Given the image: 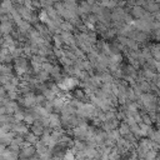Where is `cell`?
Wrapping results in <instances>:
<instances>
[{
	"label": "cell",
	"mask_w": 160,
	"mask_h": 160,
	"mask_svg": "<svg viewBox=\"0 0 160 160\" xmlns=\"http://www.w3.org/2000/svg\"><path fill=\"white\" fill-rule=\"evenodd\" d=\"M35 154H36L35 145H28L20 150V159H31Z\"/></svg>",
	"instance_id": "cell-1"
},
{
	"label": "cell",
	"mask_w": 160,
	"mask_h": 160,
	"mask_svg": "<svg viewBox=\"0 0 160 160\" xmlns=\"http://www.w3.org/2000/svg\"><path fill=\"white\" fill-rule=\"evenodd\" d=\"M15 134H20V135H26L29 132V125L20 121V122H14L12 124V129H11Z\"/></svg>",
	"instance_id": "cell-2"
},
{
	"label": "cell",
	"mask_w": 160,
	"mask_h": 160,
	"mask_svg": "<svg viewBox=\"0 0 160 160\" xmlns=\"http://www.w3.org/2000/svg\"><path fill=\"white\" fill-rule=\"evenodd\" d=\"M144 8H145V10H148L151 14H155V12L160 11V4L154 1V0H146V4H145Z\"/></svg>",
	"instance_id": "cell-3"
},
{
	"label": "cell",
	"mask_w": 160,
	"mask_h": 160,
	"mask_svg": "<svg viewBox=\"0 0 160 160\" xmlns=\"http://www.w3.org/2000/svg\"><path fill=\"white\" fill-rule=\"evenodd\" d=\"M145 8L144 6H140V5H135L132 8H130V14L132 15V18L135 19H140L142 18V15L145 14Z\"/></svg>",
	"instance_id": "cell-4"
},
{
	"label": "cell",
	"mask_w": 160,
	"mask_h": 160,
	"mask_svg": "<svg viewBox=\"0 0 160 160\" xmlns=\"http://www.w3.org/2000/svg\"><path fill=\"white\" fill-rule=\"evenodd\" d=\"M5 106H6L8 114H14L15 111L20 110V108H19V104H18L15 100H11V99H9V100H8V102L5 104Z\"/></svg>",
	"instance_id": "cell-5"
},
{
	"label": "cell",
	"mask_w": 160,
	"mask_h": 160,
	"mask_svg": "<svg viewBox=\"0 0 160 160\" xmlns=\"http://www.w3.org/2000/svg\"><path fill=\"white\" fill-rule=\"evenodd\" d=\"M12 30H14L12 20L6 21V22H1V32H2V36H4V35H9V34H11Z\"/></svg>",
	"instance_id": "cell-6"
},
{
	"label": "cell",
	"mask_w": 160,
	"mask_h": 160,
	"mask_svg": "<svg viewBox=\"0 0 160 160\" xmlns=\"http://www.w3.org/2000/svg\"><path fill=\"white\" fill-rule=\"evenodd\" d=\"M72 96L75 98V99H78V100H81V101H84L86 98H89L86 94H85V90H84V88L81 89L80 86L79 88H75L74 89V92H72ZM85 102V101H84Z\"/></svg>",
	"instance_id": "cell-7"
},
{
	"label": "cell",
	"mask_w": 160,
	"mask_h": 160,
	"mask_svg": "<svg viewBox=\"0 0 160 160\" xmlns=\"http://www.w3.org/2000/svg\"><path fill=\"white\" fill-rule=\"evenodd\" d=\"M60 29L62 31H66V32H75V30H76V28L69 20H64L61 22V25H60Z\"/></svg>",
	"instance_id": "cell-8"
},
{
	"label": "cell",
	"mask_w": 160,
	"mask_h": 160,
	"mask_svg": "<svg viewBox=\"0 0 160 160\" xmlns=\"http://www.w3.org/2000/svg\"><path fill=\"white\" fill-rule=\"evenodd\" d=\"M118 129H119L121 136H125V135H128L129 132H131V128H130V125H129L128 122H125V121H121Z\"/></svg>",
	"instance_id": "cell-9"
},
{
	"label": "cell",
	"mask_w": 160,
	"mask_h": 160,
	"mask_svg": "<svg viewBox=\"0 0 160 160\" xmlns=\"http://www.w3.org/2000/svg\"><path fill=\"white\" fill-rule=\"evenodd\" d=\"M52 45L55 48H62L64 45V40L61 38V34H54L52 35Z\"/></svg>",
	"instance_id": "cell-10"
},
{
	"label": "cell",
	"mask_w": 160,
	"mask_h": 160,
	"mask_svg": "<svg viewBox=\"0 0 160 160\" xmlns=\"http://www.w3.org/2000/svg\"><path fill=\"white\" fill-rule=\"evenodd\" d=\"M14 70V66L10 65V62H2L1 64V74L4 75H11Z\"/></svg>",
	"instance_id": "cell-11"
},
{
	"label": "cell",
	"mask_w": 160,
	"mask_h": 160,
	"mask_svg": "<svg viewBox=\"0 0 160 160\" xmlns=\"http://www.w3.org/2000/svg\"><path fill=\"white\" fill-rule=\"evenodd\" d=\"M96 88H101L102 86V78H101V75L100 74H96V75H91V80H90Z\"/></svg>",
	"instance_id": "cell-12"
},
{
	"label": "cell",
	"mask_w": 160,
	"mask_h": 160,
	"mask_svg": "<svg viewBox=\"0 0 160 160\" xmlns=\"http://www.w3.org/2000/svg\"><path fill=\"white\" fill-rule=\"evenodd\" d=\"M38 138H39V136H38V135H35L32 131H29V132L25 135V140H26L28 142H30L31 145H35V144L38 142V140H39Z\"/></svg>",
	"instance_id": "cell-13"
},
{
	"label": "cell",
	"mask_w": 160,
	"mask_h": 160,
	"mask_svg": "<svg viewBox=\"0 0 160 160\" xmlns=\"http://www.w3.org/2000/svg\"><path fill=\"white\" fill-rule=\"evenodd\" d=\"M121 62H122V55L120 52L110 55V64H121Z\"/></svg>",
	"instance_id": "cell-14"
},
{
	"label": "cell",
	"mask_w": 160,
	"mask_h": 160,
	"mask_svg": "<svg viewBox=\"0 0 160 160\" xmlns=\"http://www.w3.org/2000/svg\"><path fill=\"white\" fill-rule=\"evenodd\" d=\"M52 54H54V56H55L56 59H60V58H62V56L65 55V49H62V48H55V46H54Z\"/></svg>",
	"instance_id": "cell-15"
},
{
	"label": "cell",
	"mask_w": 160,
	"mask_h": 160,
	"mask_svg": "<svg viewBox=\"0 0 160 160\" xmlns=\"http://www.w3.org/2000/svg\"><path fill=\"white\" fill-rule=\"evenodd\" d=\"M150 139L156 142V144H160V129L159 130H154L151 134H150Z\"/></svg>",
	"instance_id": "cell-16"
},
{
	"label": "cell",
	"mask_w": 160,
	"mask_h": 160,
	"mask_svg": "<svg viewBox=\"0 0 160 160\" xmlns=\"http://www.w3.org/2000/svg\"><path fill=\"white\" fill-rule=\"evenodd\" d=\"M12 115H14V118H15V121H16V122L24 121V119H25V112H22L21 110H18V111H15Z\"/></svg>",
	"instance_id": "cell-17"
},
{
	"label": "cell",
	"mask_w": 160,
	"mask_h": 160,
	"mask_svg": "<svg viewBox=\"0 0 160 160\" xmlns=\"http://www.w3.org/2000/svg\"><path fill=\"white\" fill-rule=\"evenodd\" d=\"M158 158V149H150L145 154V159H155Z\"/></svg>",
	"instance_id": "cell-18"
},
{
	"label": "cell",
	"mask_w": 160,
	"mask_h": 160,
	"mask_svg": "<svg viewBox=\"0 0 160 160\" xmlns=\"http://www.w3.org/2000/svg\"><path fill=\"white\" fill-rule=\"evenodd\" d=\"M154 38H155L158 41H160V29H156V30H155V32H154Z\"/></svg>",
	"instance_id": "cell-19"
},
{
	"label": "cell",
	"mask_w": 160,
	"mask_h": 160,
	"mask_svg": "<svg viewBox=\"0 0 160 160\" xmlns=\"http://www.w3.org/2000/svg\"><path fill=\"white\" fill-rule=\"evenodd\" d=\"M155 70H156V71L160 74V60H158V61H156V66H155Z\"/></svg>",
	"instance_id": "cell-20"
}]
</instances>
